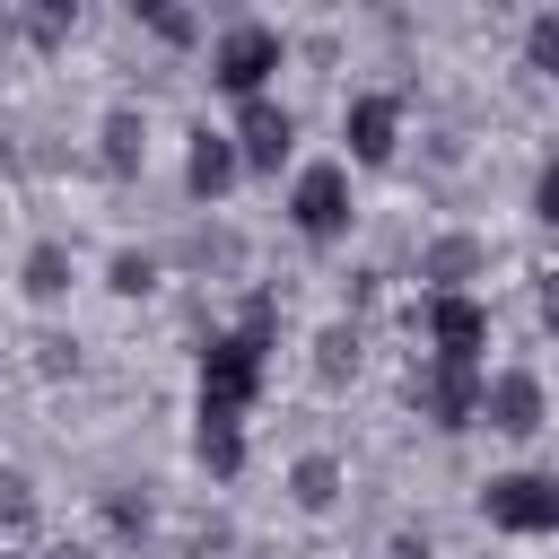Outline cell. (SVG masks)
Instances as JSON below:
<instances>
[{"instance_id": "cell-2", "label": "cell", "mask_w": 559, "mask_h": 559, "mask_svg": "<svg viewBox=\"0 0 559 559\" xmlns=\"http://www.w3.org/2000/svg\"><path fill=\"white\" fill-rule=\"evenodd\" d=\"M271 61H280V35H271V26H236V35L218 44V79H227V87H262Z\"/></svg>"}, {"instance_id": "cell-11", "label": "cell", "mask_w": 559, "mask_h": 559, "mask_svg": "<svg viewBox=\"0 0 559 559\" xmlns=\"http://www.w3.org/2000/svg\"><path fill=\"white\" fill-rule=\"evenodd\" d=\"M533 52H542V61L559 70V17H542V26H533Z\"/></svg>"}, {"instance_id": "cell-12", "label": "cell", "mask_w": 559, "mask_h": 559, "mask_svg": "<svg viewBox=\"0 0 559 559\" xmlns=\"http://www.w3.org/2000/svg\"><path fill=\"white\" fill-rule=\"evenodd\" d=\"M542 210H550V218H559V166H550V175H542Z\"/></svg>"}, {"instance_id": "cell-10", "label": "cell", "mask_w": 559, "mask_h": 559, "mask_svg": "<svg viewBox=\"0 0 559 559\" xmlns=\"http://www.w3.org/2000/svg\"><path fill=\"white\" fill-rule=\"evenodd\" d=\"M297 498H332V463H306L297 472Z\"/></svg>"}, {"instance_id": "cell-9", "label": "cell", "mask_w": 559, "mask_h": 559, "mask_svg": "<svg viewBox=\"0 0 559 559\" xmlns=\"http://www.w3.org/2000/svg\"><path fill=\"white\" fill-rule=\"evenodd\" d=\"M26 271H35V280H26V288H44V297H52V288H61V253H52V245H44V253H35V262H26Z\"/></svg>"}, {"instance_id": "cell-4", "label": "cell", "mask_w": 559, "mask_h": 559, "mask_svg": "<svg viewBox=\"0 0 559 559\" xmlns=\"http://www.w3.org/2000/svg\"><path fill=\"white\" fill-rule=\"evenodd\" d=\"M480 411H489L498 428H533V411H542V393H533V376H498V384L480 393Z\"/></svg>"}, {"instance_id": "cell-8", "label": "cell", "mask_w": 559, "mask_h": 559, "mask_svg": "<svg viewBox=\"0 0 559 559\" xmlns=\"http://www.w3.org/2000/svg\"><path fill=\"white\" fill-rule=\"evenodd\" d=\"M227 175H236V157H227V140H201V148H192V183H201V192H218Z\"/></svg>"}, {"instance_id": "cell-5", "label": "cell", "mask_w": 559, "mask_h": 559, "mask_svg": "<svg viewBox=\"0 0 559 559\" xmlns=\"http://www.w3.org/2000/svg\"><path fill=\"white\" fill-rule=\"evenodd\" d=\"M245 157H253V166H280V157H288V114L253 105V114H245Z\"/></svg>"}, {"instance_id": "cell-7", "label": "cell", "mask_w": 559, "mask_h": 559, "mask_svg": "<svg viewBox=\"0 0 559 559\" xmlns=\"http://www.w3.org/2000/svg\"><path fill=\"white\" fill-rule=\"evenodd\" d=\"M437 341H445V349H454V358H472V341H480V314H472V306H454V297H445V306H437Z\"/></svg>"}, {"instance_id": "cell-3", "label": "cell", "mask_w": 559, "mask_h": 559, "mask_svg": "<svg viewBox=\"0 0 559 559\" xmlns=\"http://www.w3.org/2000/svg\"><path fill=\"white\" fill-rule=\"evenodd\" d=\"M341 218H349V210H341V166H314V175L297 183V227H306V236H332Z\"/></svg>"}, {"instance_id": "cell-6", "label": "cell", "mask_w": 559, "mask_h": 559, "mask_svg": "<svg viewBox=\"0 0 559 559\" xmlns=\"http://www.w3.org/2000/svg\"><path fill=\"white\" fill-rule=\"evenodd\" d=\"M349 131H358V157H384V148H393V140H384V131H393V105H384V96H367Z\"/></svg>"}, {"instance_id": "cell-1", "label": "cell", "mask_w": 559, "mask_h": 559, "mask_svg": "<svg viewBox=\"0 0 559 559\" xmlns=\"http://www.w3.org/2000/svg\"><path fill=\"white\" fill-rule=\"evenodd\" d=\"M489 524H542V533H559V489L550 480H489Z\"/></svg>"}]
</instances>
